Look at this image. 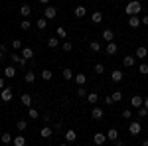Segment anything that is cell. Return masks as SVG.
Instances as JSON below:
<instances>
[{
  "mask_svg": "<svg viewBox=\"0 0 148 146\" xmlns=\"http://www.w3.org/2000/svg\"><path fill=\"white\" fill-rule=\"evenodd\" d=\"M24 81H26V83H34V81H36V73H34V71H26Z\"/></svg>",
  "mask_w": 148,
  "mask_h": 146,
  "instance_id": "obj_30",
  "label": "cell"
},
{
  "mask_svg": "<svg viewBox=\"0 0 148 146\" xmlns=\"http://www.w3.org/2000/svg\"><path fill=\"white\" fill-rule=\"evenodd\" d=\"M142 146H148V140H144V142H142Z\"/></svg>",
  "mask_w": 148,
  "mask_h": 146,
  "instance_id": "obj_53",
  "label": "cell"
},
{
  "mask_svg": "<svg viewBox=\"0 0 148 146\" xmlns=\"http://www.w3.org/2000/svg\"><path fill=\"white\" fill-rule=\"evenodd\" d=\"M91 20H93V24H101L103 22V12L101 10H95L91 14Z\"/></svg>",
  "mask_w": 148,
  "mask_h": 146,
  "instance_id": "obj_20",
  "label": "cell"
},
{
  "mask_svg": "<svg viewBox=\"0 0 148 146\" xmlns=\"http://www.w3.org/2000/svg\"><path fill=\"white\" fill-rule=\"evenodd\" d=\"M2 59H4V51H0V61H2Z\"/></svg>",
  "mask_w": 148,
  "mask_h": 146,
  "instance_id": "obj_52",
  "label": "cell"
},
{
  "mask_svg": "<svg viewBox=\"0 0 148 146\" xmlns=\"http://www.w3.org/2000/svg\"><path fill=\"white\" fill-rule=\"evenodd\" d=\"M59 45H61L59 38H53V36H51V38L47 40V47H51V49H56V47H59Z\"/></svg>",
  "mask_w": 148,
  "mask_h": 146,
  "instance_id": "obj_23",
  "label": "cell"
},
{
  "mask_svg": "<svg viewBox=\"0 0 148 146\" xmlns=\"http://www.w3.org/2000/svg\"><path fill=\"white\" fill-rule=\"evenodd\" d=\"M128 132H130V134H132V136L140 134V132H142V124L138 123V121H132V123L128 124Z\"/></svg>",
  "mask_w": 148,
  "mask_h": 146,
  "instance_id": "obj_3",
  "label": "cell"
},
{
  "mask_svg": "<svg viewBox=\"0 0 148 146\" xmlns=\"http://www.w3.org/2000/svg\"><path fill=\"white\" fill-rule=\"evenodd\" d=\"M61 75H63V79H65V81H71V79L75 77V75H73V71H71L69 67H65V69H63V71H61Z\"/></svg>",
  "mask_w": 148,
  "mask_h": 146,
  "instance_id": "obj_29",
  "label": "cell"
},
{
  "mask_svg": "<svg viewBox=\"0 0 148 146\" xmlns=\"http://www.w3.org/2000/svg\"><path fill=\"white\" fill-rule=\"evenodd\" d=\"M134 56L138 57V59H144V57L148 56V47H144V45H140V47H136V53Z\"/></svg>",
  "mask_w": 148,
  "mask_h": 146,
  "instance_id": "obj_18",
  "label": "cell"
},
{
  "mask_svg": "<svg viewBox=\"0 0 148 146\" xmlns=\"http://www.w3.org/2000/svg\"><path fill=\"white\" fill-rule=\"evenodd\" d=\"M114 146H125V142L123 140H114Z\"/></svg>",
  "mask_w": 148,
  "mask_h": 146,
  "instance_id": "obj_49",
  "label": "cell"
},
{
  "mask_svg": "<svg viewBox=\"0 0 148 146\" xmlns=\"http://www.w3.org/2000/svg\"><path fill=\"white\" fill-rule=\"evenodd\" d=\"M10 61H12V63H16V65H20L22 69L26 67V59H24L20 53H12V56H10Z\"/></svg>",
  "mask_w": 148,
  "mask_h": 146,
  "instance_id": "obj_4",
  "label": "cell"
},
{
  "mask_svg": "<svg viewBox=\"0 0 148 146\" xmlns=\"http://www.w3.org/2000/svg\"><path fill=\"white\" fill-rule=\"evenodd\" d=\"M40 136H42V138H51V136H53V128H51V126H44V128L40 130Z\"/></svg>",
  "mask_w": 148,
  "mask_h": 146,
  "instance_id": "obj_15",
  "label": "cell"
},
{
  "mask_svg": "<svg viewBox=\"0 0 148 146\" xmlns=\"http://www.w3.org/2000/svg\"><path fill=\"white\" fill-rule=\"evenodd\" d=\"M140 22L144 24V26H148V14H146V16H142V18H140Z\"/></svg>",
  "mask_w": 148,
  "mask_h": 146,
  "instance_id": "obj_47",
  "label": "cell"
},
{
  "mask_svg": "<svg viewBox=\"0 0 148 146\" xmlns=\"http://www.w3.org/2000/svg\"><path fill=\"white\" fill-rule=\"evenodd\" d=\"M20 28H22V30H30V28H32V22H30V20L26 18V20H22V24H20Z\"/></svg>",
  "mask_w": 148,
  "mask_h": 146,
  "instance_id": "obj_38",
  "label": "cell"
},
{
  "mask_svg": "<svg viewBox=\"0 0 148 146\" xmlns=\"http://www.w3.org/2000/svg\"><path fill=\"white\" fill-rule=\"evenodd\" d=\"M142 107H144V109H148V97H144V103H142Z\"/></svg>",
  "mask_w": 148,
  "mask_h": 146,
  "instance_id": "obj_50",
  "label": "cell"
},
{
  "mask_svg": "<svg viewBox=\"0 0 148 146\" xmlns=\"http://www.w3.org/2000/svg\"><path fill=\"white\" fill-rule=\"evenodd\" d=\"M105 51H107L109 56H114V53L119 51V45L114 44V42H109V44H107V47H105Z\"/></svg>",
  "mask_w": 148,
  "mask_h": 146,
  "instance_id": "obj_14",
  "label": "cell"
},
{
  "mask_svg": "<svg viewBox=\"0 0 148 146\" xmlns=\"http://www.w3.org/2000/svg\"><path fill=\"white\" fill-rule=\"evenodd\" d=\"M20 14H22V16H24V20H26V18H28V16L32 14V8H30L28 4H22V6H20Z\"/></svg>",
  "mask_w": 148,
  "mask_h": 146,
  "instance_id": "obj_25",
  "label": "cell"
},
{
  "mask_svg": "<svg viewBox=\"0 0 148 146\" xmlns=\"http://www.w3.org/2000/svg\"><path fill=\"white\" fill-rule=\"evenodd\" d=\"M134 63H136V56H125L123 57V65L125 67H134Z\"/></svg>",
  "mask_w": 148,
  "mask_h": 146,
  "instance_id": "obj_9",
  "label": "cell"
},
{
  "mask_svg": "<svg viewBox=\"0 0 148 146\" xmlns=\"http://www.w3.org/2000/svg\"><path fill=\"white\" fill-rule=\"evenodd\" d=\"M103 117H105V111H103L101 107H93V111H91V119L93 121H101Z\"/></svg>",
  "mask_w": 148,
  "mask_h": 146,
  "instance_id": "obj_8",
  "label": "cell"
},
{
  "mask_svg": "<svg viewBox=\"0 0 148 146\" xmlns=\"http://www.w3.org/2000/svg\"><path fill=\"white\" fill-rule=\"evenodd\" d=\"M125 12H126V16H138V14L142 12V4H140L138 0H130L125 6Z\"/></svg>",
  "mask_w": 148,
  "mask_h": 146,
  "instance_id": "obj_1",
  "label": "cell"
},
{
  "mask_svg": "<svg viewBox=\"0 0 148 146\" xmlns=\"http://www.w3.org/2000/svg\"><path fill=\"white\" fill-rule=\"evenodd\" d=\"M113 97H111V95H109V97H105V105H113Z\"/></svg>",
  "mask_w": 148,
  "mask_h": 146,
  "instance_id": "obj_46",
  "label": "cell"
},
{
  "mask_svg": "<svg viewBox=\"0 0 148 146\" xmlns=\"http://www.w3.org/2000/svg\"><path fill=\"white\" fill-rule=\"evenodd\" d=\"M40 75H42V79H44V81H51V77H53L51 69H44V71H42Z\"/></svg>",
  "mask_w": 148,
  "mask_h": 146,
  "instance_id": "obj_31",
  "label": "cell"
},
{
  "mask_svg": "<svg viewBox=\"0 0 148 146\" xmlns=\"http://www.w3.org/2000/svg\"><path fill=\"white\" fill-rule=\"evenodd\" d=\"M47 28V20L46 18H40V20H38V30H46Z\"/></svg>",
  "mask_w": 148,
  "mask_h": 146,
  "instance_id": "obj_37",
  "label": "cell"
},
{
  "mask_svg": "<svg viewBox=\"0 0 148 146\" xmlns=\"http://www.w3.org/2000/svg\"><path fill=\"white\" fill-rule=\"evenodd\" d=\"M73 14H75V18H85V14H87V8H85L83 4H79V6H75Z\"/></svg>",
  "mask_w": 148,
  "mask_h": 146,
  "instance_id": "obj_11",
  "label": "cell"
},
{
  "mask_svg": "<svg viewBox=\"0 0 148 146\" xmlns=\"http://www.w3.org/2000/svg\"><path fill=\"white\" fill-rule=\"evenodd\" d=\"M89 47H91V51H101V44L99 42H91Z\"/></svg>",
  "mask_w": 148,
  "mask_h": 146,
  "instance_id": "obj_39",
  "label": "cell"
},
{
  "mask_svg": "<svg viewBox=\"0 0 148 146\" xmlns=\"http://www.w3.org/2000/svg\"><path fill=\"white\" fill-rule=\"evenodd\" d=\"M77 95H79V97H85V87H83V85L77 89Z\"/></svg>",
  "mask_w": 148,
  "mask_h": 146,
  "instance_id": "obj_45",
  "label": "cell"
},
{
  "mask_svg": "<svg viewBox=\"0 0 148 146\" xmlns=\"http://www.w3.org/2000/svg\"><path fill=\"white\" fill-rule=\"evenodd\" d=\"M123 77H125V73H123L121 69H114L113 73H111V79H113L114 83H121V81H123Z\"/></svg>",
  "mask_w": 148,
  "mask_h": 146,
  "instance_id": "obj_13",
  "label": "cell"
},
{
  "mask_svg": "<svg viewBox=\"0 0 148 146\" xmlns=\"http://www.w3.org/2000/svg\"><path fill=\"white\" fill-rule=\"evenodd\" d=\"M12 144L14 146H26V136H14V140H12Z\"/></svg>",
  "mask_w": 148,
  "mask_h": 146,
  "instance_id": "obj_26",
  "label": "cell"
},
{
  "mask_svg": "<svg viewBox=\"0 0 148 146\" xmlns=\"http://www.w3.org/2000/svg\"><path fill=\"white\" fill-rule=\"evenodd\" d=\"M57 16V8H53V6H46V10H44V18L46 20H53Z\"/></svg>",
  "mask_w": 148,
  "mask_h": 146,
  "instance_id": "obj_6",
  "label": "cell"
},
{
  "mask_svg": "<svg viewBox=\"0 0 148 146\" xmlns=\"http://www.w3.org/2000/svg\"><path fill=\"white\" fill-rule=\"evenodd\" d=\"M40 2H42V4H49V0H40Z\"/></svg>",
  "mask_w": 148,
  "mask_h": 146,
  "instance_id": "obj_51",
  "label": "cell"
},
{
  "mask_svg": "<svg viewBox=\"0 0 148 146\" xmlns=\"http://www.w3.org/2000/svg\"><path fill=\"white\" fill-rule=\"evenodd\" d=\"M142 103H144V99H142L140 95H134V97L130 99V105H132V109H140V107H142Z\"/></svg>",
  "mask_w": 148,
  "mask_h": 146,
  "instance_id": "obj_12",
  "label": "cell"
},
{
  "mask_svg": "<svg viewBox=\"0 0 148 146\" xmlns=\"http://www.w3.org/2000/svg\"><path fill=\"white\" fill-rule=\"evenodd\" d=\"M4 87H6V83H4V79H2V77H0V91H2V89H4Z\"/></svg>",
  "mask_w": 148,
  "mask_h": 146,
  "instance_id": "obj_48",
  "label": "cell"
},
{
  "mask_svg": "<svg viewBox=\"0 0 148 146\" xmlns=\"http://www.w3.org/2000/svg\"><path fill=\"white\" fill-rule=\"evenodd\" d=\"M73 79H75V83H77L79 87L87 83V75H85V73H75V77H73Z\"/></svg>",
  "mask_w": 148,
  "mask_h": 146,
  "instance_id": "obj_19",
  "label": "cell"
},
{
  "mask_svg": "<svg viewBox=\"0 0 148 146\" xmlns=\"http://www.w3.org/2000/svg\"><path fill=\"white\" fill-rule=\"evenodd\" d=\"M123 119H132V111L130 109H125L123 111Z\"/></svg>",
  "mask_w": 148,
  "mask_h": 146,
  "instance_id": "obj_44",
  "label": "cell"
},
{
  "mask_svg": "<svg viewBox=\"0 0 148 146\" xmlns=\"http://www.w3.org/2000/svg\"><path fill=\"white\" fill-rule=\"evenodd\" d=\"M4 75H6V79H14L16 77V67L14 65H8V67L4 69Z\"/></svg>",
  "mask_w": 148,
  "mask_h": 146,
  "instance_id": "obj_21",
  "label": "cell"
},
{
  "mask_svg": "<svg viewBox=\"0 0 148 146\" xmlns=\"http://www.w3.org/2000/svg\"><path fill=\"white\" fill-rule=\"evenodd\" d=\"M63 138H65V140H67L69 144H71V142H75V140H77V132H75L73 128H69V130H65Z\"/></svg>",
  "mask_w": 148,
  "mask_h": 146,
  "instance_id": "obj_10",
  "label": "cell"
},
{
  "mask_svg": "<svg viewBox=\"0 0 148 146\" xmlns=\"http://www.w3.org/2000/svg\"><path fill=\"white\" fill-rule=\"evenodd\" d=\"M138 71H140L142 75H148V63H140V65H138Z\"/></svg>",
  "mask_w": 148,
  "mask_h": 146,
  "instance_id": "obj_40",
  "label": "cell"
},
{
  "mask_svg": "<svg viewBox=\"0 0 148 146\" xmlns=\"http://www.w3.org/2000/svg\"><path fill=\"white\" fill-rule=\"evenodd\" d=\"M16 128H18V130H20V132H24V130H26V128H28V121H18V123H16Z\"/></svg>",
  "mask_w": 148,
  "mask_h": 146,
  "instance_id": "obj_33",
  "label": "cell"
},
{
  "mask_svg": "<svg viewBox=\"0 0 148 146\" xmlns=\"http://www.w3.org/2000/svg\"><path fill=\"white\" fill-rule=\"evenodd\" d=\"M101 38L107 42V44H109V42H114V32L111 30V28H105V30H103V34H101Z\"/></svg>",
  "mask_w": 148,
  "mask_h": 146,
  "instance_id": "obj_7",
  "label": "cell"
},
{
  "mask_svg": "<svg viewBox=\"0 0 148 146\" xmlns=\"http://www.w3.org/2000/svg\"><path fill=\"white\" fill-rule=\"evenodd\" d=\"M146 114H148V109H144V107H140V109H138V117H140V119H144Z\"/></svg>",
  "mask_w": 148,
  "mask_h": 146,
  "instance_id": "obj_43",
  "label": "cell"
},
{
  "mask_svg": "<svg viewBox=\"0 0 148 146\" xmlns=\"http://www.w3.org/2000/svg\"><path fill=\"white\" fill-rule=\"evenodd\" d=\"M20 103H22L24 107H28V109H30V107H32V95H28V93H24L22 97H20Z\"/></svg>",
  "mask_w": 148,
  "mask_h": 146,
  "instance_id": "obj_16",
  "label": "cell"
},
{
  "mask_svg": "<svg viewBox=\"0 0 148 146\" xmlns=\"http://www.w3.org/2000/svg\"><path fill=\"white\" fill-rule=\"evenodd\" d=\"M20 47H22V40H12V49H16V51H18Z\"/></svg>",
  "mask_w": 148,
  "mask_h": 146,
  "instance_id": "obj_41",
  "label": "cell"
},
{
  "mask_svg": "<svg viewBox=\"0 0 148 146\" xmlns=\"http://www.w3.org/2000/svg\"><path fill=\"white\" fill-rule=\"evenodd\" d=\"M56 34H57V38H59V40H65V38H67V32H65V28H61V26H57Z\"/></svg>",
  "mask_w": 148,
  "mask_h": 146,
  "instance_id": "obj_32",
  "label": "cell"
},
{
  "mask_svg": "<svg viewBox=\"0 0 148 146\" xmlns=\"http://www.w3.org/2000/svg\"><path fill=\"white\" fill-rule=\"evenodd\" d=\"M22 57L26 61L32 59V57H34V49H32V47H22Z\"/></svg>",
  "mask_w": 148,
  "mask_h": 146,
  "instance_id": "obj_22",
  "label": "cell"
},
{
  "mask_svg": "<svg viewBox=\"0 0 148 146\" xmlns=\"http://www.w3.org/2000/svg\"><path fill=\"white\" fill-rule=\"evenodd\" d=\"M0 99L4 103H10L12 99H14V91H12V87H4V89L0 91Z\"/></svg>",
  "mask_w": 148,
  "mask_h": 146,
  "instance_id": "obj_2",
  "label": "cell"
},
{
  "mask_svg": "<svg viewBox=\"0 0 148 146\" xmlns=\"http://www.w3.org/2000/svg\"><path fill=\"white\" fill-rule=\"evenodd\" d=\"M59 146H67V144H59Z\"/></svg>",
  "mask_w": 148,
  "mask_h": 146,
  "instance_id": "obj_54",
  "label": "cell"
},
{
  "mask_svg": "<svg viewBox=\"0 0 148 146\" xmlns=\"http://www.w3.org/2000/svg\"><path fill=\"white\" fill-rule=\"evenodd\" d=\"M95 73L103 75V73H105V65H103V63H97V65H95Z\"/></svg>",
  "mask_w": 148,
  "mask_h": 146,
  "instance_id": "obj_42",
  "label": "cell"
},
{
  "mask_svg": "<svg viewBox=\"0 0 148 146\" xmlns=\"http://www.w3.org/2000/svg\"><path fill=\"white\" fill-rule=\"evenodd\" d=\"M111 97H113V101H114V103H121V101H123V93H121V91H114Z\"/></svg>",
  "mask_w": 148,
  "mask_h": 146,
  "instance_id": "obj_36",
  "label": "cell"
},
{
  "mask_svg": "<svg viewBox=\"0 0 148 146\" xmlns=\"http://www.w3.org/2000/svg\"><path fill=\"white\" fill-rule=\"evenodd\" d=\"M107 140H111V142L119 140V130H116V128H111V130L107 132Z\"/></svg>",
  "mask_w": 148,
  "mask_h": 146,
  "instance_id": "obj_24",
  "label": "cell"
},
{
  "mask_svg": "<svg viewBox=\"0 0 148 146\" xmlns=\"http://www.w3.org/2000/svg\"><path fill=\"white\" fill-rule=\"evenodd\" d=\"M93 142L97 146H103L107 142V134H105V132H95V134H93Z\"/></svg>",
  "mask_w": 148,
  "mask_h": 146,
  "instance_id": "obj_5",
  "label": "cell"
},
{
  "mask_svg": "<svg viewBox=\"0 0 148 146\" xmlns=\"http://www.w3.org/2000/svg\"><path fill=\"white\" fill-rule=\"evenodd\" d=\"M12 140H14V136H12L10 132H4V134L0 136V142H2V144H10Z\"/></svg>",
  "mask_w": 148,
  "mask_h": 146,
  "instance_id": "obj_27",
  "label": "cell"
},
{
  "mask_svg": "<svg viewBox=\"0 0 148 146\" xmlns=\"http://www.w3.org/2000/svg\"><path fill=\"white\" fill-rule=\"evenodd\" d=\"M140 18H138V16H128V26H130V28H140Z\"/></svg>",
  "mask_w": 148,
  "mask_h": 146,
  "instance_id": "obj_17",
  "label": "cell"
},
{
  "mask_svg": "<svg viewBox=\"0 0 148 146\" xmlns=\"http://www.w3.org/2000/svg\"><path fill=\"white\" fill-rule=\"evenodd\" d=\"M87 103H89V105H97V103H99V95H97V93H89V95H87Z\"/></svg>",
  "mask_w": 148,
  "mask_h": 146,
  "instance_id": "obj_28",
  "label": "cell"
},
{
  "mask_svg": "<svg viewBox=\"0 0 148 146\" xmlns=\"http://www.w3.org/2000/svg\"><path fill=\"white\" fill-rule=\"evenodd\" d=\"M28 117H30V119H38V117H40V112H38V109H34V107H30V109H28Z\"/></svg>",
  "mask_w": 148,
  "mask_h": 146,
  "instance_id": "obj_34",
  "label": "cell"
},
{
  "mask_svg": "<svg viewBox=\"0 0 148 146\" xmlns=\"http://www.w3.org/2000/svg\"><path fill=\"white\" fill-rule=\"evenodd\" d=\"M61 49H63V51H71V49H73V44H71V42H61Z\"/></svg>",
  "mask_w": 148,
  "mask_h": 146,
  "instance_id": "obj_35",
  "label": "cell"
}]
</instances>
